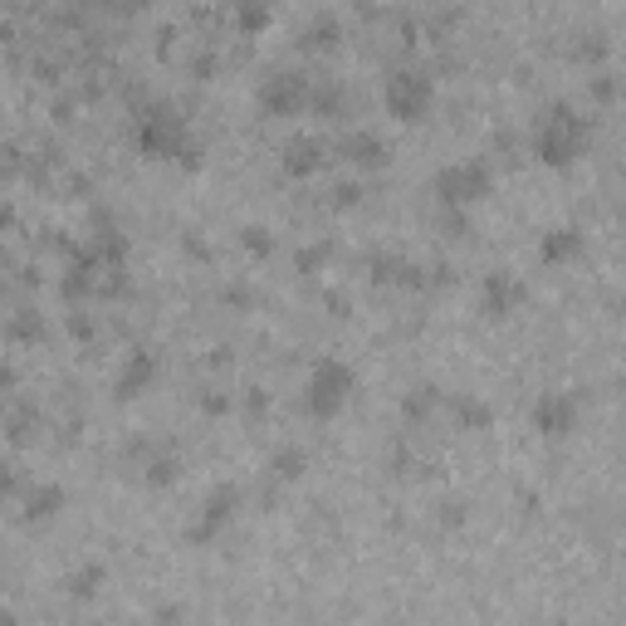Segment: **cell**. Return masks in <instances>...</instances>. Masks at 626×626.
<instances>
[{"label":"cell","mask_w":626,"mask_h":626,"mask_svg":"<svg viewBox=\"0 0 626 626\" xmlns=\"http://www.w3.org/2000/svg\"><path fill=\"white\" fill-rule=\"evenodd\" d=\"M137 147L157 162H181V167H201V142H191V128L172 103H152L137 118Z\"/></svg>","instance_id":"cell-1"},{"label":"cell","mask_w":626,"mask_h":626,"mask_svg":"<svg viewBox=\"0 0 626 626\" xmlns=\"http://www.w3.org/2000/svg\"><path fill=\"white\" fill-rule=\"evenodd\" d=\"M592 137V123L582 118L573 103H553V108H543V118H538L534 128V157L543 167H573L582 152V142Z\"/></svg>","instance_id":"cell-2"},{"label":"cell","mask_w":626,"mask_h":626,"mask_svg":"<svg viewBox=\"0 0 626 626\" xmlns=\"http://www.w3.org/2000/svg\"><path fill=\"white\" fill-rule=\"evenodd\" d=\"M353 392H358V372L348 367L343 358H318L309 367V377H304V416H313V421H333L343 406L353 402Z\"/></svg>","instance_id":"cell-3"},{"label":"cell","mask_w":626,"mask_h":626,"mask_svg":"<svg viewBox=\"0 0 626 626\" xmlns=\"http://www.w3.org/2000/svg\"><path fill=\"white\" fill-rule=\"evenodd\" d=\"M490 186H494V172L485 157H460V162L441 167L436 181H431V191H436V201H441L446 211H465V206L485 201Z\"/></svg>","instance_id":"cell-4"},{"label":"cell","mask_w":626,"mask_h":626,"mask_svg":"<svg viewBox=\"0 0 626 626\" xmlns=\"http://www.w3.org/2000/svg\"><path fill=\"white\" fill-rule=\"evenodd\" d=\"M382 98H387V113H392L397 123H421V118L431 113V103H436V84H431V74H421V69H392Z\"/></svg>","instance_id":"cell-5"},{"label":"cell","mask_w":626,"mask_h":626,"mask_svg":"<svg viewBox=\"0 0 626 626\" xmlns=\"http://www.w3.org/2000/svg\"><path fill=\"white\" fill-rule=\"evenodd\" d=\"M255 103L269 118H294V113H304L313 103V84L304 74H294V69H269L260 79V89H255Z\"/></svg>","instance_id":"cell-6"},{"label":"cell","mask_w":626,"mask_h":626,"mask_svg":"<svg viewBox=\"0 0 626 626\" xmlns=\"http://www.w3.org/2000/svg\"><path fill=\"white\" fill-rule=\"evenodd\" d=\"M240 504H245V490L240 485H216V490L206 494V504H201V514H196V524L186 529V543H196V548H211L216 538L235 524V514H240Z\"/></svg>","instance_id":"cell-7"},{"label":"cell","mask_w":626,"mask_h":626,"mask_svg":"<svg viewBox=\"0 0 626 626\" xmlns=\"http://www.w3.org/2000/svg\"><path fill=\"white\" fill-rule=\"evenodd\" d=\"M578 416H582V402L573 392H543L534 402V431L558 441V436H573L578 431Z\"/></svg>","instance_id":"cell-8"},{"label":"cell","mask_w":626,"mask_h":626,"mask_svg":"<svg viewBox=\"0 0 626 626\" xmlns=\"http://www.w3.org/2000/svg\"><path fill=\"white\" fill-rule=\"evenodd\" d=\"M524 304V279L509 274V269H490L480 279V313L485 318H509V313Z\"/></svg>","instance_id":"cell-9"},{"label":"cell","mask_w":626,"mask_h":626,"mask_svg":"<svg viewBox=\"0 0 626 626\" xmlns=\"http://www.w3.org/2000/svg\"><path fill=\"white\" fill-rule=\"evenodd\" d=\"M157 372H162L157 353H152V348H133V353L123 358V367H118V377H113V397H123V402L142 397V392L157 382Z\"/></svg>","instance_id":"cell-10"},{"label":"cell","mask_w":626,"mask_h":626,"mask_svg":"<svg viewBox=\"0 0 626 626\" xmlns=\"http://www.w3.org/2000/svg\"><path fill=\"white\" fill-rule=\"evenodd\" d=\"M323 162H328V147L313 133L289 137V142H284V157H279L284 177H313V172H323Z\"/></svg>","instance_id":"cell-11"},{"label":"cell","mask_w":626,"mask_h":626,"mask_svg":"<svg viewBox=\"0 0 626 626\" xmlns=\"http://www.w3.org/2000/svg\"><path fill=\"white\" fill-rule=\"evenodd\" d=\"M582 245H587V235H582V225H553V230H543V240H538V260L543 265H568V260H578Z\"/></svg>","instance_id":"cell-12"},{"label":"cell","mask_w":626,"mask_h":626,"mask_svg":"<svg viewBox=\"0 0 626 626\" xmlns=\"http://www.w3.org/2000/svg\"><path fill=\"white\" fill-rule=\"evenodd\" d=\"M64 504H69L64 485L45 480V485H35V490L25 494V509H20V519H25V529H40V524H54V519H59V509H64Z\"/></svg>","instance_id":"cell-13"},{"label":"cell","mask_w":626,"mask_h":626,"mask_svg":"<svg viewBox=\"0 0 626 626\" xmlns=\"http://www.w3.org/2000/svg\"><path fill=\"white\" fill-rule=\"evenodd\" d=\"M338 40H343V20H338V15H318V20H309V25L299 30V49H304V54H333Z\"/></svg>","instance_id":"cell-14"},{"label":"cell","mask_w":626,"mask_h":626,"mask_svg":"<svg viewBox=\"0 0 626 626\" xmlns=\"http://www.w3.org/2000/svg\"><path fill=\"white\" fill-rule=\"evenodd\" d=\"M343 157L353 162V167H382L392 152H387V142L377 133H367V128H358V133L343 137Z\"/></svg>","instance_id":"cell-15"},{"label":"cell","mask_w":626,"mask_h":626,"mask_svg":"<svg viewBox=\"0 0 626 626\" xmlns=\"http://www.w3.org/2000/svg\"><path fill=\"white\" fill-rule=\"evenodd\" d=\"M367 274H372V284H421V279H416L421 269L406 265L402 255H392V250H377V255L367 260Z\"/></svg>","instance_id":"cell-16"},{"label":"cell","mask_w":626,"mask_h":626,"mask_svg":"<svg viewBox=\"0 0 626 626\" xmlns=\"http://www.w3.org/2000/svg\"><path fill=\"white\" fill-rule=\"evenodd\" d=\"M103 578H108V568H103V563H89V568H79V573L64 578V597H74V602H93L98 587H103Z\"/></svg>","instance_id":"cell-17"},{"label":"cell","mask_w":626,"mask_h":626,"mask_svg":"<svg viewBox=\"0 0 626 626\" xmlns=\"http://www.w3.org/2000/svg\"><path fill=\"white\" fill-rule=\"evenodd\" d=\"M304 470H309V450L304 446H279L269 455V475L274 480H299Z\"/></svg>","instance_id":"cell-18"},{"label":"cell","mask_w":626,"mask_h":626,"mask_svg":"<svg viewBox=\"0 0 626 626\" xmlns=\"http://www.w3.org/2000/svg\"><path fill=\"white\" fill-rule=\"evenodd\" d=\"M436 406H441V387H436V382H421V387H411L402 397V416L406 421H426Z\"/></svg>","instance_id":"cell-19"},{"label":"cell","mask_w":626,"mask_h":626,"mask_svg":"<svg viewBox=\"0 0 626 626\" xmlns=\"http://www.w3.org/2000/svg\"><path fill=\"white\" fill-rule=\"evenodd\" d=\"M269 20H274V5H269V0H235V25H240L245 35L269 30Z\"/></svg>","instance_id":"cell-20"},{"label":"cell","mask_w":626,"mask_h":626,"mask_svg":"<svg viewBox=\"0 0 626 626\" xmlns=\"http://www.w3.org/2000/svg\"><path fill=\"white\" fill-rule=\"evenodd\" d=\"M450 411H455V421H460V426H470V431H490V421H494L490 402H480V397H455Z\"/></svg>","instance_id":"cell-21"},{"label":"cell","mask_w":626,"mask_h":626,"mask_svg":"<svg viewBox=\"0 0 626 626\" xmlns=\"http://www.w3.org/2000/svg\"><path fill=\"white\" fill-rule=\"evenodd\" d=\"M177 475H181L177 455H152V460H147V485H152V490H167Z\"/></svg>","instance_id":"cell-22"},{"label":"cell","mask_w":626,"mask_h":626,"mask_svg":"<svg viewBox=\"0 0 626 626\" xmlns=\"http://www.w3.org/2000/svg\"><path fill=\"white\" fill-rule=\"evenodd\" d=\"M240 245H245L250 255H260V260L274 255V235H269L265 225H245V230H240Z\"/></svg>","instance_id":"cell-23"},{"label":"cell","mask_w":626,"mask_h":626,"mask_svg":"<svg viewBox=\"0 0 626 626\" xmlns=\"http://www.w3.org/2000/svg\"><path fill=\"white\" fill-rule=\"evenodd\" d=\"M10 328H15V338H40V333H45V323H40V318H35L30 309L20 313V318H15Z\"/></svg>","instance_id":"cell-24"},{"label":"cell","mask_w":626,"mask_h":626,"mask_svg":"<svg viewBox=\"0 0 626 626\" xmlns=\"http://www.w3.org/2000/svg\"><path fill=\"white\" fill-rule=\"evenodd\" d=\"M465 519H470V509H465L460 499H446V504H441V524H446V529H460Z\"/></svg>","instance_id":"cell-25"},{"label":"cell","mask_w":626,"mask_h":626,"mask_svg":"<svg viewBox=\"0 0 626 626\" xmlns=\"http://www.w3.org/2000/svg\"><path fill=\"white\" fill-rule=\"evenodd\" d=\"M362 201V186L358 181H343V186H333V206H358Z\"/></svg>","instance_id":"cell-26"},{"label":"cell","mask_w":626,"mask_h":626,"mask_svg":"<svg viewBox=\"0 0 626 626\" xmlns=\"http://www.w3.org/2000/svg\"><path fill=\"white\" fill-rule=\"evenodd\" d=\"M602 54H607V35H582L578 59H602Z\"/></svg>","instance_id":"cell-27"},{"label":"cell","mask_w":626,"mask_h":626,"mask_svg":"<svg viewBox=\"0 0 626 626\" xmlns=\"http://www.w3.org/2000/svg\"><path fill=\"white\" fill-rule=\"evenodd\" d=\"M323 260H328V245H318V250H299V269H304V274H309V269H318Z\"/></svg>","instance_id":"cell-28"}]
</instances>
